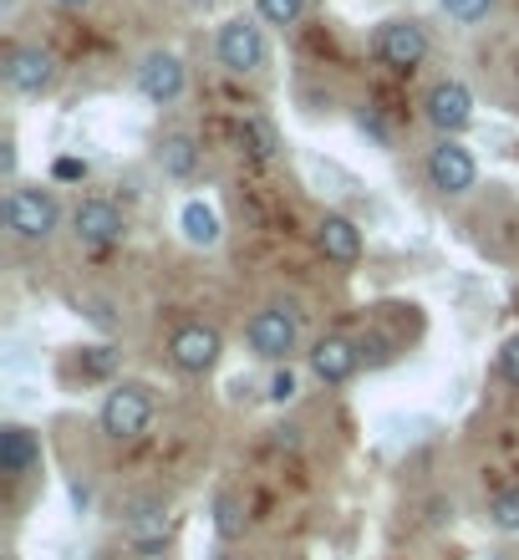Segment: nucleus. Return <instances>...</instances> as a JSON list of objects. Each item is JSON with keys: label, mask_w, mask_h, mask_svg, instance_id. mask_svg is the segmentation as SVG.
I'll return each instance as SVG.
<instances>
[{"label": "nucleus", "mask_w": 519, "mask_h": 560, "mask_svg": "<svg viewBox=\"0 0 519 560\" xmlns=\"http://www.w3.org/2000/svg\"><path fill=\"white\" fill-rule=\"evenodd\" d=\"M0 220L21 245H46L61 224V205L51 189H31V184H11L5 205H0Z\"/></svg>", "instance_id": "nucleus-1"}, {"label": "nucleus", "mask_w": 519, "mask_h": 560, "mask_svg": "<svg viewBox=\"0 0 519 560\" xmlns=\"http://www.w3.org/2000/svg\"><path fill=\"white\" fill-rule=\"evenodd\" d=\"M97 423H103V433L113 443L143 439V433H149V423H153V393L143 383H118L113 393H107Z\"/></svg>", "instance_id": "nucleus-2"}, {"label": "nucleus", "mask_w": 519, "mask_h": 560, "mask_svg": "<svg viewBox=\"0 0 519 560\" xmlns=\"http://www.w3.org/2000/svg\"><path fill=\"white\" fill-rule=\"evenodd\" d=\"M214 51H220V61H224V67H229L235 77L266 72V57H270L266 31L255 26L250 15H235V21H224V26H220V42H214Z\"/></svg>", "instance_id": "nucleus-3"}, {"label": "nucleus", "mask_w": 519, "mask_h": 560, "mask_svg": "<svg viewBox=\"0 0 519 560\" xmlns=\"http://www.w3.org/2000/svg\"><path fill=\"white\" fill-rule=\"evenodd\" d=\"M245 341H250L255 357H266V362H285V357L296 352L300 341V326H296V311L291 306H260L245 326Z\"/></svg>", "instance_id": "nucleus-4"}, {"label": "nucleus", "mask_w": 519, "mask_h": 560, "mask_svg": "<svg viewBox=\"0 0 519 560\" xmlns=\"http://www.w3.org/2000/svg\"><path fill=\"white\" fill-rule=\"evenodd\" d=\"M428 184L438 194H453V199H459V194H469L479 184V159L459 138H438V143L428 148Z\"/></svg>", "instance_id": "nucleus-5"}, {"label": "nucleus", "mask_w": 519, "mask_h": 560, "mask_svg": "<svg viewBox=\"0 0 519 560\" xmlns=\"http://www.w3.org/2000/svg\"><path fill=\"white\" fill-rule=\"evenodd\" d=\"M371 51H377V61L392 67V72H413V67H423V57H428V31L417 26V21H382L377 36H371Z\"/></svg>", "instance_id": "nucleus-6"}, {"label": "nucleus", "mask_w": 519, "mask_h": 560, "mask_svg": "<svg viewBox=\"0 0 519 560\" xmlns=\"http://www.w3.org/2000/svg\"><path fill=\"white\" fill-rule=\"evenodd\" d=\"M138 92L149 97V103L168 107L184 97V82H189V72H184V57L178 51H168V46H153V51H143V61H138Z\"/></svg>", "instance_id": "nucleus-7"}, {"label": "nucleus", "mask_w": 519, "mask_h": 560, "mask_svg": "<svg viewBox=\"0 0 519 560\" xmlns=\"http://www.w3.org/2000/svg\"><path fill=\"white\" fill-rule=\"evenodd\" d=\"M423 118L438 128V138H459L469 122H474V92L444 77V82H433L428 97H423Z\"/></svg>", "instance_id": "nucleus-8"}, {"label": "nucleus", "mask_w": 519, "mask_h": 560, "mask_svg": "<svg viewBox=\"0 0 519 560\" xmlns=\"http://www.w3.org/2000/svg\"><path fill=\"white\" fill-rule=\"evenodd\" d=\"M57 82V57L46 46H11L5 51V88L15 97H46Z\"/></svg>", "instance_id": "nucleus-9"}, {"label": "nucleus", "mask_w": 519, "mask_h": 560, "mask_svg": "<svg viewBox=\"0 0 519 560\" xmlns=\"http://www.w3.org/2000/svg\"><path fill=\"white\" fill-rule=\"evenodd\" d=\"M220 352H224L220 331H214V326H204V322L178 326L174 341H168V362H174L178 372H189V377H204V372L220 362Z\"/></svg>", "instance_id": "nucleus-10"}, {"label": "nucleus", "mask_w": 519, "mask_h": 560, "mask_svg": "<svg viewBox=\"0 0 519 560\" xmlns=\"http://www.w3.org/2000/svg\"><path fill=\"white\" fill-rule=\"evenodd\" d=\"M72 230H76V240H82V245L107 250V245H122L128 220H122V209L107 205V199H82V205L72 209Z\"/></svg>", "instance_id": "nucleus-11"}, {"label": "nucleus", "mask_w": 519, "mask_h": 560, "mask_svg": "<svg viewBox=\"0 0 519 560\" xmlns=\"http://www.w3.org/2000/svg\"><path fill=\"white\" fill-rule=\"evenodd\" d=\"M356 368H362V341H352V337H321L311 347V372L327 387L352 383Z\"/></svg>", "instance_id": "nucleus-12"}, {"label": "nucleus", "mask_w": 519, "mask_h": 560, "mask_svg": "<svg viewBox=\"0 0 519 560\" xmlns=\"http://www.w3.org/2000/svg\"><path fill=\"white\" fill-rule=\"evenodd\" d=\"M316 250L327 255L331 266H356L362 260V230L346 214H321L316 224Z\"/></svg>", "instance_id": "nucleus-13"}, {"label": "nucleus", "mask_w": 519, "mask_h": 560, "mask_svg": "<svg viewBox=\"0 0 519 560\" xmlns=\"http://www.w3.org/2000/svg\"><path fill=\"white\" fill-rule=\"evenodd\" d=\"M36 464H42V439H36L26 423H5V428H0V474L26 479Z\"/></svg>", "instance_id": "nucleus-14"}, {"label": "nucleus", "mask_w": 519, "mask_h": 560, "mask_svg": "<svg viewBox=\"0 0 519 560\" xmlns=\"http://www.w3.org/2000/svg\"><path fill=\"white\" fill-rule=\"evenodd\" d=\"M178 230H184V240H189L193 250H214V245L224 240L220 214H214L204 199H189V205L178 209Z\"/></svg>", "instance_id": "nucleus-15"}, {"label": "nucleus", "mask_w": 519, "mask_h": 560, "mask_svg": "<svg viewBox=\"0 0 519 560\" xmlns=\"http://www.w3.org/2000/svg\"><path fill=\"white\" fill-rule=\"evenodd\" d=\"M158 163H164V174L189 178L193 168H199V148H193L189 133H168L164 143H158Z\"/></svg>", "instance_id": "nucleus-16"}, {"label": "nucleus", "mask_w": 519, "mask_h": 560, "mask_svg": "<svg viewBox=\"0 0 519 560\" xmlns=\"http://www.w3.org/2000/svg\"><path fill=\"white\" fill-rule=\"evenodd\" d=\"M214 530H220V540H239L245 535V504H239L235 489L214 494Z\"/></svg>", "instance_id": "nucleus-17"}, {"label": "nucleus", "mask_w": 519, "mask_h": 560, "mask_svg": "<svg viewBox=\"0 0 519 560\" xmlns=\"http://www.w3.org/2000/svg\"><path fill=\"white\" fill-rule=\"evenodd\" d=\"M239 143L250 148V159H260V163H270L275 153H281V138H275V128H270L266 118H245V122H239Z\"/></svg>", "instance_id": "nucleus-18"}, {"label": "nucleus", "mask_w": 519, "mask_h": 560, "mask_svg": "<svg viewBox=\"0 0 519 560\" xmlns=\"http://www.w3.org/2000/svg\"><path fill=\"white\" fill-rule=\"evenodd\" d=\"M128 535H133L138 550H158L164 546V535H168V515L164 510H143V515L128 525Z\"/></svg>", "instance_id": "nucleus-19"}, {"label": "nucleus", "mask_w": 519, "mask_h": 560, "mask_svg": "<svg viewBox=\"0 0 519 560\" xmlns=\"http://www.w3.org/2000/svg\"><path fill=\"white\" fill-rule=\"evenodd\" d=\"M489 525H494V530H505V535L519 530V485L499 489V494L489 500Z\"/></svg>", "instance_id": "nucleus-20"}, {"label": "nucleus", "mask_w": 519, "mask_h": 560, "mask_svg": "<svg viewBox=\"0 0 519 560\" xmlns=\"http://www.w3.org/2000/svg\"><path fill=\"white\" fill-rule=\"evenodd\" d=\"M255 11H260L266 26H296L306 15V0H255Z\"/></svg>", "instance_id": "nucleus-21"}, {"label": "nucleus", "mask_w": 519, "mask_h": 560, "mask_svg": "<svg viewBox=\"0 0 519 560\" xmlns=\"http://www.w3.org/2000/svg\"><path fill=\"white\" fill-rule=\"evenodd\" d=\"M438 5H444L459 26H479V21L494 11V0H438Z\"/></svg>", "instance_id": "nucleus-22"}, {"label": "nucleus", "mask_w": 519, "mask_h": 560, "mask_svg": "<svg viewBox=\"0 0 519 560\" xmlns=\"http://www.w3.org/2000/svg\"><path fill=\"white\" fill-rule=\"evenodd\" d=\"M113 368H118V352H113V347H92V357L82 362V372H87V377H107Z\"/></svg>", "instance_id": "nucleus-23"}, {"label": "nucleus", "mask_w": 519, "mask_h": 560, "mask_svg": "<svg viewBox=\"0 0 519 560\" xmlns=\"http://www.w3.org/2000/svg\"><path fill=\"white\" fill-rule=\"evenodd\" d=\"M291 398H296V372L285 368L270 377V402H291Z\"/></svg>", "instance_id": "nucleus-24"}, {"label": "nucleus", "mask_w": 519, "mask_h": 560, "mask_svg": "<svg viewBox=\"0 0 519 560\" xmlns=\"http://www.w3.org/2000/svg\"><path fill=\"white\" fill-rule=\"evenodd\" d=\"M499 372H505L509 383L519 387V331H515V337L505 341V352H499Z\"/></svg>", "instance_id": "nucleus-25"}, {"label": "nucleus", "mask_w": 519, "mask_h": 560, "mask_svg": "<svg viewBox=\"0 0 519 560\" xmlns=\"http://www.w3.org/2000/svg\"><path fill=\"white\" fill-rule=\"evenodd\" d=\"M0 174H5V184H15V138L11 133L0 143Z\"/></svg>", "instance_id": "nucleus-26"}, {"label": "nucleus", "mask_w": 519, "mask_h": 560, "mask_svg": "<svg viewBox=\"0 0 519 560\" xmlns=\"http://www.w3.org/2000/svg\"><path fill=\"white\" fill-rule=\"evenodd\" d=\"M57 178H61V184H72V178H87V163H82V159H57Z\"/></svg>", "instance_id": "nucleus-27"}, {"label": "nucleus", "mask_w": 519, "mask_h": 560, "mask_svg": "<svg viewBox=\"0 0 519 560\" xmlns=\"http://www.w3.org/2000/svg\"><path fill=\"white\" fill-rule=\"evenodd\" d=\"M57 5H61V11H87L92 0H57Z\"/></svg>", "instance_id": "nucleus-28"}, {"label": "nucleus", "mask_w": 519, "mask_h": 560, "mask_svg": "<svg viewBox=\"0 0 519 560\" xmlns=\"http://www.w3.org/2000/svg\"><path fill=\"white\" fill-rule=\"evenodd\" d=\"M189 5H214V0H189Z\"/></svg>", "instance_id": "nucleus-29"}]
</instances>
